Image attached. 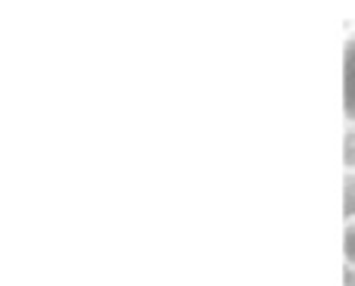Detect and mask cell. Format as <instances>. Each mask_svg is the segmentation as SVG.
<instances>
[{
  "label": "cell",
  "instance_id": "6da1fadb",
  "mask_svg": "<svg viewBox=\"0 0 355 286\" xmlns=\"http://www.w3.org/2000/svg\"><path fill=\"white\" fill-rule=\"evenodd\" d=\"M343 112L355 128V28L343 41Z\"/></svg>",
  "mask_w": 355,
  "mask_h": 286
},
{
  "label": "cell",
  "instance_id": "7a4b0ae2",
  "mask_svg": "<svg viewBox=\"0 0 355 286\" xmlns=\"http://www.w3.org/2000/svg\"><path fill=\"white\" fill-rule=\"evenodd\" d=\"M343 258L349 268H355V215L346 221L343 227Z\"/></svg>",
  "mask_w": 355,
  "mask_h": 286
},
{
  "label": "cell",
  "instance_id": "3957f363",
  "mask_svg": "<svg viewBox=\"0 0 355 286\" xmlns=\"http://www.w3.org/2000/svg\"><path fill=\"white\" fill-rule=\"evenodd\" d=\"M352 159H355V137L349 134V143H346V162L352 165Z\"/></svg>",
  "mask_w": 355,
  "mask_h": 286
}]
</instances>
